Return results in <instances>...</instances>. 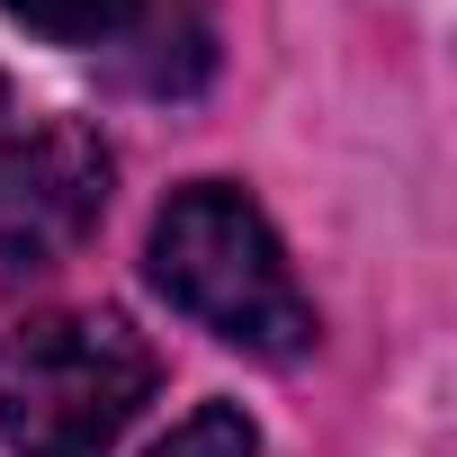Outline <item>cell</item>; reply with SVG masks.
Segmentation results:
<instances>
[{
    "label": "cell",
    "mask_w": 457,
    "mask_h": 457,
    "mask_svg": "<svg viewBox=\"0 0 457 457\" xmlns=\"http://www.w3.org/2000/svg\"><path fill=\"white\" fill-rule=\"evenodd\" d=\"M153 457H261V430H252L243 403H197Z\"/></svg>",
    "instance_id": "5b68a950"
},
{
    "label": "cell",
    "mask_w": 457,
    "mask_h": 457,
    "mask_svg": "<svg viewBox=\"0 0 457 457\" xmlns=\"http://www.w3.org/2000/svg\"><path fill=\"white\" fill-rule=\"evenodd\" d=\"M108 215V144L72 117L0 144V261L46 270L72 261Z\"/></svg>",
    "instance_id": "3957f363"
},
{
    "label": "cell",
    "mask_w": 457,
    "mask_h": 457,
    "mask_svg": "<svg viewBox=\"0 0 457 457\" xmlns=\"http://www.w3.org/2000/svg\"><path fill=\"white\" fill-rule=\"evenodd\" d=\"M0 19H19L46 46H99L135 19V0H0Z\"/></svg>",
    "instance_id": "277c9868"
},
{
    "label": "cell",
    "mask_w": 457,
    "mask_h": 457,
    "mask_svg": "<svg viewBox=\"0 0 457 457\" xmlns=\"http://www.w3.org/2000/svg\"><path fill=\"white\" fill-rule=\"evenodd\" d=\"M153 287L206 323L215 341H234L252 359H296L314 350V305L270 234V215L243 197V188H224V179H197L179 188L162 215H153Z\"/></svg>",
    "instance_id": "6da1fadb"
},
{
    "label": "cell",
    "mask_w": 457,
    "mask_h": 457,
    "mask_svg": "<svg viewBox=\"0 0 457 457\" xmlns=\"http://www.w3.org/2000/svg\"><path fill=\"white\" fill-rule=\"evenodd\" d=\"M0 144H10V81H0Z\"/></svg>",
    "instance_id": "8992f818"
},
{
    "label": "cell",
    "mask_w": 457,
    "mask_h": 457,
    "mask_svg": "<svg viewBox=\"0 0 457 457\" xmlns=\"http://www.w3.org/2000/svg\"><path fill=\"white\" fill-rule=\"evenodd\" d=\"M153 377V341L126 314H28L0 332V439L19 457H99Z\"/></svg>",
    "instance_id": "7a4b0ae2"
}]
</instances>
